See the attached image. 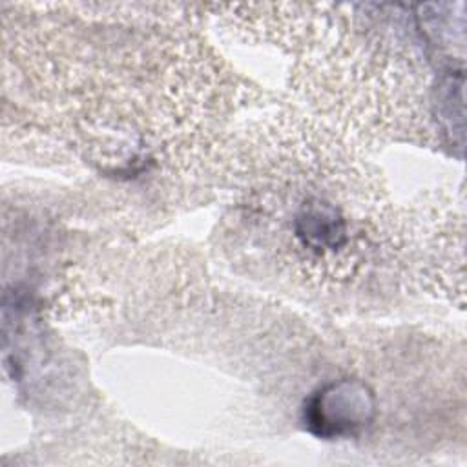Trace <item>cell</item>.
Returning a JSON list of instances; mask_svg holds the SVG:
<instances>
[{"mask_svg":"<svg viewBox=\"0 0 467 467\" xmlns=\"http://www.w3.org/2000/svg\"><path fill=\"white\" fill-rule=\"evenodd\" d=\"M75 15L62 4L4 11V88L84 157L139 170L190 161L228 91L217 62L166 15Z\"/></svg>","mask_w":467,"mask_h":467,"instance_id":"cell-1","label":"cell"},{"mask_svg":"<svg viewBox=\"0 0 467 467\" xmlns=\"http://www.w3.org/2000/svg\"><path fill=\"white\" fill-rule=\"evenodd\" d=\"M228 161L226 246L248 270L336 303L390 277L405 228L379 177L332 126L275 115Z\"/></svg>","mask_w":467,"mask_h":467,"instance_id":"cell-2","label":"cell"}]
</instances>
